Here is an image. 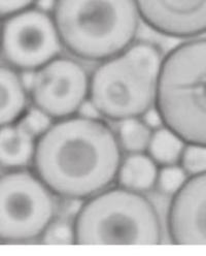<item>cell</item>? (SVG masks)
<instances>
[{"label": "cell", "mask_w": 206, "mask_h": 256, "mask_svg": "<svg viewBox=\"0 0 206 256\" xmlns=\"http://www.w3.org/2000/svg\"><path fill=\"white\" fill-rule=\"evenodd\" d=\"M180 164L189 177L206 172V146L187 144Z\"/></svg>", "instance_id": "cell-18"}, {"label": "cell", "mask_w": 206, "mask_h": 256, "mask_svg": "<svg viewBox=\"0 0 206 256\" xmlns=\"http://www.w3.org/2000/svg\"><path fill=\"white\" fill-rule=\"evenodd\" d=\"M168 232L177 245H206V172L190 176L168 209Z\"/></svg>", "instance_id": "cell-9"}, {"label": "cell", "mask_w": 206, "mask_h": 256, "mask_svg": "<svg viewBox=\"0 0 206 256\" xmlns=\"http://www.w3.org/2000/svg\"><path fill=\"white\" fill-rule=\"evenodd\" d=\"M56 198L33 170L0 174V242L28 243L41 238L56 219Z\"/></svg>", "instance_id": "cell-6"}, {"label": "cell", "mask_w": 206, "mask_h": 256, "mask_svg": "<svg viewBox=\"0 0 206 256\" xmlns=\"http://www.w3.org/2000/svg\"><path fill=\"white\" fill-rule=\"evenodd\" d=\"M162 62L155 44L133 42L95 68L90 76L89 100L104 119L119 122L141 117L156 104Z\"/></svg>", "instance_id": "cell-3"}, {"label": "cell", "mask_w": 206, "mask_h": 256, "mask_svg": "<svg viewBox=\"0 0 206 256\" xmlns=\"http://www.w3.org/2000/svg\"><path fill=\"white\" fill-rule=\"evenodd\" d=\"M52 14L62 46L96 62L130 46L140 19L134 0H56Z\"/></svg>", "instance_id": "cell-2"}, {"label": "cell", "mask_w": 206, "mask_h": 256, "mask_svg": "<svg viewBox=\"0 0 206 256\" xmlns=\"http://www.w3.org/2000/svg\"><path fill=\"white\" fill-rule=\"evenodd\" d=\"M73 226L75 244L80 245H157L162 241V224L152 202L120 186L86 200Z\"/></svg>", "instance_id": "cell-5"}, {"label": "cell", "mask_w": 206, "mask_h": 256, "mask_svg": "<svg viewBox=\"0 0 206 256\" xmlns=\"http://www.w3.org/2000/svg\"><path fill=\"white\" fill-rule=\"evenodd\" d=\"M36 138L18 123L0 127V168L25 170L32 164Z\"/></svg>", "instance_id": "cell-11"}, {"label": "cell", "mask_w": 206, "mask_h": 256, "mask_svg": "<svg viewBox=\"0 0 206 256\" xmlns=\"http://www.w3.org/2000/svg\"><path fill=\"white\" fill-rule=\"evenodd\" d=\"M35 0H0V17H8L34 6Z\"/></svg>", "instance_id": "cell-20"}, {"label": "cell", "mask_w": 206, "mask_h": 256, "mask_svg": "<svg viewBox=\"0 0 206 256\" xmlns=\"http://www.w3.org/2000/svg\"><path fill=\"white\" fill-rule=\"evenodd\" d=\"M0 32H1V23H0Z\"/></svg>", "instance_id": "cell-23"}, {"label": "cell", "mask_w": 206, "mask_h": 256, "mask_svg": "<svg viewBox=\"0 0 206 256\" xmlns=\"http://www.w3.org/2000/svg\"><path fill=\"white\" fill-rule=\"evenodd\" d=\"M140 19L153 30L171 38L206 34V0H134Z\"/></svg>", "instance_id": "cell-10"}, {"label": "cell", "mask_w": 206, "mask_h": 256, "mask_svg": "<svg viewBox=\"0 0 206 256\" xmlns=\"http://www.w3.org/2000/svg\"><path fill=\"white\" fill-rule=\"evenodd\" d=\"M56 0H35L34 6L45 12H53Z\"/></svg>", "instance_id": "cell-22"}, {"label": "cell", "mask_w": 206, "mask_h": 256, "mask_svg": "<svg viewBox=\"0 0 206 256\" xmlns=\"http://www.w3.org/2000/svg\"><path fill=\"white\" fill-rule=\"evenodd\" d=\"M156 106L187 144L206 146V38L184 42L163 58Z\"/></svg>", "instance_id": "cell-4"}, {"label": "cell", "mask_w": 206, "mask_h": 256, "mask_svg": "<svg viewBox=\"0 0 206 256\" xmlns=\"http://www.w3.org/2000/svg\"><path fill=\"white\" fill-rule=\"evenodd\" d=\"M153 132L140 117H134L119 121L116 136L122 152L138 154L147 153Z\"/></svg>", "instance_id": "cell-15"}, {"label": "cell", "mask_w": 206, "mask_h": 256, "mask_svg": "<svg viewBox=\"0 0 206 256\" xmlns=\"http://www.w3.org/2000/svg\"><path fill=\"white\" fill-rule=\"evenodd\" d=\"M187 142L165 125L153 132L147 154L160 166L179 164Z\"/></svg>", "instance_id": "cell-14"}, {"label": "cell", "mask_w": 206, "mask_h": 256, "mask_svg": "<svg viewBox=\"0 0 206 256\" xmlns=\"http://www.w3.org/2000/svg\"><path fill=\"white\" fill-rule=\"evenodd\" d=\"M122 159L117 136L102 119L75 115L56 120L36 140L32 168L56 196L82 200L113 185Z\"/></svg>", "instance_id": "cell-1"}, {"label": "cell", "mask_w": 206, "mask_h": 256, "mask_svg": "<svg viewBox=\"0 0 206 256\" xmlns=\"http://www.w3.org/2000/svg\"><path fill=\"white\" fill-rule=\"evenodd\" d=\"M41 241L45 244L56 245L75 244L73 223L55 219L43 232Z\"/></svg>", "instance_id": "cell-19"}, {"label": "cell", "mask_w": 206, "mask_h": 256, "mask_svg": "<svg viewBox=\"0 0 206 256\" xmlns=\"http://www.w3.org/2000/svg\"><path fill=\"white\" fill-rule=\"evenodd\" d=\"M29 102V93L20 72L7 64H0V127L18 122Z\"/></svg>", "instance_id": "cell-12"}, {"label": "cell", "mask_w": 206, "mask_h": 256, "mask_svg": "<svg viewBox=\"0 0 206 256\" xmlns=\"http://www.w3.org/2000/svg\"><path fill=\"white\" fill-rule=\"evenodd\" d=\"M140 118L151 128L152 130H158V128L164 126L162 116L160 114L159 110L157 108L156 104L154 106L150 108Z\"/></svg>", "instance_id": "cell-21"}, {"label": "cell", "mask_w": 206, "mask_h": 256, "mask_svg": "<svg viewBox=\"0 0 206 256\" xmlns=\"http://www.w3.org/2000/svg\"><path fill=\"white\" fill-rule=\"evenodd\" d=\"M159 166L147 153L128 154L122 159L117 174L120 187L145 194L156 187Z\"/></svg>", "instance_id": "cell-13"}, {"label": "cell", "mask_w": 206, "mask_h": 256, "mask_svg": "<svg viewBox=\"0 0 206 256\" xmlns=\"http://www.w3.org/2000/svg\"><path fill=\"white\" fill-rule=\"evenodd\" d=\"M62 48L53 16L35 6L8 16L1 24L0 55L18 72L39 70Z\"/></svg>", "instance_id": "cell-7"}, {"label": "cell", "mask_w": 206, "mask_h": 256, "mask_svg": "<svg viewBox=\"0 0 206 256\" xmlns=\"http://www.w3.org/2000/svg\"><path fill=\"white\" fill-rule=\"evenodd\" d=\"M189 178V174L179 164L160 166L158 172L156 187L162 194L173 196L177 194Z\"/></svg>", "instance_id": "cell-16"}, {"label": "cell", "mask_w": 206, "mask_h": 256, "mask_svg": "<svg viewBox=\"0 0 206 256\" xmlns=\"http://www.w3.org/2000/svg\"><path fill=\"white\" fill-rule=\"evenodd\" d=\"M54 122L55 120L52 117L33 104L28 106L18 121L24 130L36 140L49 130Z\"/></svg>", "instance_id": "cell-17"}, {"label": "cell", "mask_w": 206, "mask_h": 256, "mask_svg": "<svg viewBox=\"0 0 206 256\" xmlns=\"http://www.w3.org/2000/svg\"><path fill=\"white\" fill-rule=\"evenodd\" d=\"M90 76L76 60L60 57L35 70L30 102L55 121L77 115L89 98Z\"/></svg>", "instance_id": "cell-8"}]
</instances>
